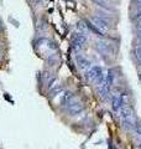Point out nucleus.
<instances>
[{
    "mask_svg": "<svg viewBox=\"0 0 141 149\" xmlns=\"http://www.w3.org/2000/svg\"><path fill=\"white\" fill-rule=\"evenodd\" d=\"M86 41H87L86 36L79 34V32H76V34L73 35V37H72V47L76 51H79L83 47V45L86 44Z\"/></svg>",
    "mask_w": 141,
    "mask_h": 149,
    "instance_id": "0eeeda50",
    "label": "nucleus"
},
{
    "mask_svg": "<svg viewBox=\"0 0 141 149\" xmlns=\"http://www.w3.org/2000/svg\"><path fill=\"white\" fill-rule=\"evenodd\" d=\"M76 62L78 65V67L82 70V71L87 72L89 68L92 67V62L87 56H83V55H76Z\"/></svg>",
    "mask_w": 141,
    "mask_h": 149,
    "instance_id": "423d86ee",
    "label": "nucleus"
},
{
    "mask_svg": "<svg viewBox=\"0 0 141 149\" xmlns=\"http://www.w3.org/2000/svg\"><path fill=\"white\" fill-rule=\"evenodd\" d=\"M34 1H36V3H39V1H41V0H34Z\"/></svg>",
    "mask_w": 141,
    "mask_h": 149,
    "instance_id": "ddd939ff",
    "label": "nucleus"
},
{
    "mask_svg": "<svg viewBox=\"0 0 141 149\" xmlns=\"http://www.w3.org/2000/svg\"><path fill=\"white\" fill-rule=\"evenodd\" d=\"M141 31V20L136 21V32H140Z\"/></svg>",
    "mask_w": 141,
    "mask_h": 149,
    "instance_id": "f8f14e48",
    "label": "nucleus"
},
{
    "mask_svg": "<svg viewBox=\"0 0 141 149\" xmlns=\"http://www.w3.org/2000/svg\"><path fill=\"white\" fill-rule=\"evenodd\" d=\"M98 5H100L102 8H105V9H109V3L108 0H94Z\"/></svg>",
    "mask_w": 141,
    "mask_h": 149,
    "instance_id": "9d476101",
    "label": "nucleus"
},
{
    "mask_svg": "<svg viewBox=\"0 0 141 149\" xmlns=\"http://www.w3.org/2000/svg\"><path fill=\"white\" fill-rule=\"evenodd\" d=\"M133 8H134V11L141 9V0H133Z\"/></svg>",
    "mask_w": 141,
    "mask_h": 149,
    "instance_id": "9b49d317",
    "label": "nucleus"
},
{
    "mask_svg": "<svg viewBox=\"0 0 141 149\" xmlns=\"http://www.w3.org/2000/svg\"><path fill=\"white\" fill-rule=\"evenodd\" d=\"M135 56H136V60L141 63V45H136V47H135Z\"/></svg>",
    "mask_w": 141,
    "mask_h": 149,
    "instance_id": "1a4fd4ad",
    "label": "nucleus"
},
{
    "mask_svg": "<svg viewBox=\"0 0 141 149\" xmlns=\"http://www.w3.org/2000/svg\"><path fill=\"white\" fill-rule=\"evenodd\" d=\"M77 29L79 31V34H82V35L86 36L89 32V25H87L86 22H79L78 26H77Z\"/></svg>",
    "mask_w": 141,
    "mask_h": 149,
    "instance_id": "6e6552de",
    "label": "nucleus"
},
{
    "mask_svg": "<svg viewBox=\"0 0 141 149\" xmlns=\"http://www.w3.org/2000/svg\"><path fill=\"white\" fill-rule=\"evenodd\" d=\"M89 26H93V29L95 30L98 34H108L110 30V25L105 19H103L100 16H91V25Z\"/></svg>",
    "mask_w": 141,
    "mask_h": 149,
    "instance_id": "7ed1b4c3",
    "label": "nucleus"
},
{
    "mask_svg": "<svg viewBox=\"0 0 141 149\" xmlns=\"http://www.w3.org/2000/svg\"><path fill=\"white\" fill-rule=\"evenodd\" d=\"M139 77H140V81H141V72H140V74H139Z\"/></svg>",
    "mask_w": 141,
    "mask_h": 149,
    "instance_id": "4468645a",
    "label": "nucleus"
},
{
    "mask_svg": "<svg viewBox=\"0 0 141 149\" xmlns=\"http://www.w3.org/2000/svg\"><path fill=\"white\" fill-rule=\"evenodd\" d=\"M64 108L70 116H77L84 109V106H83V102L77 96H73L72 100L64 106Z\"/></svg>",
    "mask_w": 141,
    "mask_h": 149,
    "instance_id": "20e7f679",
    "label": "nucleus"
},
{
    "mask_svg": "<svg viewBox=\"0 0 141 149\" xmlns=\"http://www.w3.org/2000/svg\"><path fill=\"white\" fill-rule=\"evenodd\" d=\"M125 106V96L124 93H116V95L113 96L111 100V108L113 111L118 114L120 112V109Z\"/></svg>",
    "mask_w": 141,
    "mask_h": 149,
    "instance_id": "39448f33",
    "label": "nucleus"
},
{
    "mask_svg": "<svg viewBox=\"0 0 141 149\" xmlns=\"http://www.w3.org/2000/svg\"><path fill=\"white\" fill-rule=\"evenodd\" d=\"M86 77L91 82L95 83L97 86H100L102 83L104 82L105 74H104V71H103V68L100 66H92L86 72Z\"/></svg>",
    "mask_w": 141,
    "mask_h": 149,
    "instance_id": "f03ea898",
    "label": "nucleus"
},
{
    "mask_svg": "<svg viewBox=\"0 0 141 149\" xmlns=\"http://www.w3.org/2000/svg\"><path fill=\"white\" fill-rule=\"evenodd\" d=\"M120 118V122L123 124V127L125 129H131L135 127V117H134V111L131 107L129 106H124L123 108L120 109V112L118 113Z\"/></svg>",
    "mask_w": 141,
    "mask_h": 149,
    "instance_id": "f257e3e1",
    "label": "nucleus"
}]
</instances>
